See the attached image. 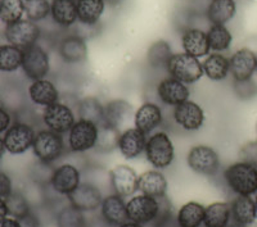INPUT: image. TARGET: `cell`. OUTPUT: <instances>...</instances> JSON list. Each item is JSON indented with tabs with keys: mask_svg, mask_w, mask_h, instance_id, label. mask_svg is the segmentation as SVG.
<instances>
[{
	"mask_svg": "<svg viewBox=\"0 0 257 227\" xmlns=\"http://www.w3.org/2000/svg\"><path fill=\"white\" fill-rule=\"evenodd\" d=\"M229 63L233 81L251 80L257 70V54L249 48H240L231 54Z\"/></svg>",
	"mask_w": 257,
	"mask_h": 227,
	"instance_id": "ac0fdd59",
	"label": "cell"
},
{
	"mask_svg": "<svg viewBox=\"0 0 257 227\" xmlns=\"http://www.w3.org/2000/svg\"><path fill=\"white\" fill-rule=\"evenodd\" d=\"M32 151L38 160L56 164L68 154V148L64 135L48 128H41L36 132Z\"/></svg>",
	"mask_w": 257,
	"mask_h": 227,
	"instance_id": "3957f363",
	"label": "cell"
},
{
	"mask_svg": "<svg viewBox=\"0 0 257 227\" xmlns=\"http://www.w3.org/2000/svg\"><path fill=\"white\" fill-rule=\"evenodd\" d=\"M156 96L160 103L166 107L175 108L190 99L189 85L179 81L171 76H166L158 81L156 86Z\"/></svg>",
	"mask_w": 257,
	"mask_h": 227,
	"instance_id": "5bb4252c",
	"label": "cell"
},
{
	"mask_svg": "<svg viewBox=\"0 0 257 227\" xmlns=\"http://www.w3.org/2000/svg\"><path fill=\"white\" fill-rule=\"evenodd\" d=\"M222 178L229 190L235 195L251 196L257 194V167L242 160L229 164Z\"/></svg>",
	"mask_w": 257,
	"mask_h": 227,
	"instance_id": "6da1fadb",
	"label": "cell"
},
{
	"mask_svg": "<svg viewBox=\"0 0 257 227\" xmlns=\"http://www.w3.org/2000/svg\"><path fill=\"white\" fill-rule=\"evenodd\" d=\"M254 204H256V208H257V194H256V198H254Z\"/></svg>",
	"mask_w": 257,
	"mask_h": 227,
	"instance_id": "6f0895ef",
	"label": "cell"
},
{
	"mask_svg": "<svg viewBox=\"0 0 257 227\" xmlns=\"http://www.w3.org/2000/svg\"><path fill=\"white\" fill-rule=\"evenodd\" d=\"M187 164L194 173L205 177H215L221 167L220 155L207 144H197L188 150Z\"/></svg>",
	"mask_w": 257,
	"mask_h": 227,
	"instance_id": "5b68a950",
	"label": "cell"
},
{
	"mask_svg": "<svg viewBox=\"0 0 257 227\" xmlns=\"http://www.w3.org/2000/svg\"><path fill=\"white\" fill-rule=\"evenodd\" d=\"M126 209L130 221L138 222L141 224H151L157 218L160 212V203L157 198L138 194L128 198L126 201Z\"/></svg>",
	"mask_w": 257,
	"mask_h": 227,
	"instance_id": "7c38bea8",
	"label": "cell"
},
{
	"mask_svg": "<svg viewBox=\"0 0 257 227\" xmlns=\"http://www.w3.org/2000/svg\"><path fill=\"white\" fill-rule=\"evenodd\" d=\"M117 227H144V224H141V223H138V222H134V221H126L123 222L122 224H120V226H117Z\"/></svg>",
	"mask_w": 257,
	"mask_h": 227,
	"instance_id": "f5cc1de1",
	"label": "cell"
},
{
	"mask_svg": "<svg viewBox=\"0 0 257 227\" xmlns=\"http://www.w3.org/2000/svg\"><path fill=\"white\" fill-rule=\"evenodd\" d=\"M56 223L57 227H88L89 219L84 212L67 204L56 213Z\"/></svg>",
	"mask_w": 257,
	"mask_h": 227,
	"instance_id": "8d00e7d4",
	"label": "cell"
},
{
	"mask_svg": "<svg viewBox=\"0 0 257 227\" xmlns=\"http://www.w3.org/2000/svg\"><path fill=\"white\" fill-rule=\"evenodd\" d=\"M36 128L34 125L25 121H16L4 132L3 139L6 149L13 155H20L32 149L36 136Z\"/></svg>",
	"mask_w": 257,
	"mask_h": 227,
	"instance_id": "ba28073f",
	"label": "cell"
},
{
	"mask_svg": "<svg viewBox=\"0 0 257 227\" xmlns=\"http://www.w3.org/2000/svg\"><path fill=\"white\" fill-rule=\"evenodd\" d=\"M238 155H239V160L257 167V140L245 143L244 145L239 149Z\"/></svg>",
	"mask_w": 257,
	"mask_h": 227,
	"instance_id": "f6af8a7d",
	"label": "cell"
},
{
	"mask_svg": "<svg viewBox=\"0 0 257 227\" xmlns=\"http://www.w3.org/2000/svg\"><path fill=\"white\" fill-rule=\"evenodd\" d=\"M158 203H160V212L151 227H181L178 221V217L174 213L173 204L170 201L169 196L166 195L158 198Z\"/></svg>",
	"mask_w": 257,
	"mask_h": 227,
	"instance_id": "ab89813d",
	"label": "cell"
},
{
	"mask_svg": "<svg viewBox=\"0 0 257 227\" xmlns=\"http://www.w3.org/2000/svg\"><path fill=\"white\" fill-rule=\"evenodd\" d=\"M99 135V126L86 120H79L66 134L68 153L85 154L90 150H95Z\"/></svg>",
	"mask_w": 257,
	"mask_h": 227,
	"instance_id": "277c9868",
	"label": "cell"
},
{
	"mask_svg": "<svg viewBox=\"0 0 257 227\" xmlns=\"http://www.w3.org/2000/svg\"><path fill=\"white\" fill-rule=\"evenodd\" d=\"M13 192L12 178L4 171H0V199L6 200Z\"/></svg>",
	"mask_w": 257,
	"mask_h": 227,
	"instance_id": "bcb514c9",
	"label": "cell"
},
{
	"mask_svg": "<svg viewBox=\"0 0 257 227\" xmlns=\"http://www.w3.org/2000/svg\"><path fill=\"white\" fill-rule=\"evenodd\" d=\"M41 36V29L36 22L30 20H20L15 24L7 25L4 29V38L8 41V44L26 50L29 48L38 44Z\"/></svg>",
	"mask_w": 257,
	"mask_h": 227,
	"instance_id": "9c48e42d",
	"label": "cell"
},
{
	"mask_svg": "<svg viewBox=\"0 0 257 227\" xmlns=\"http://www.w3.org/2000/svg\"><path fill=\"white\" fill-rule=\"evenodd\" d=\"M24 15V0H0V21L6 26L22 20Z\"/></svg>",
	"mask_w": 257,
	"mask_h": 227,
	"instance_id": "f35d334b",
	"label": "cell"
},
{
	"mask_svg": "<svg viewBox=\"0 0 257 227\" xmlns=\"http://www.w3.org/2000/svg\"><path fill=\"white\" fill-rule=\"evenodd\" d=\"M147 140H148V135L142 132L135 126L126 127L121 131L117 149L125 159H137L146 153Z\"/></svg>",
	"mask_w": 257,
	"mask_h": 227,
	"instance_id": "ffe728a7",
	"label": "cell"
},
{
	"mask_svg": "<svg viewBox=\"0 0 257 227\" xmlns=\"http://www.w3.org/2000/svg\"><path fill=\"white\" fill-rule=\"evenodd\" d=\"M21 70L31 81L47 79L50 73L49 53L39 44L24 50V62Z\"/></svg>",
	"mask_w": 257,
	"mask_h": 227,
	"instance_id": "4fadbf2b",
	"label": "cell"
},
{
	"mask_svg": "<svg viewBox=\"0 0 257 227\" xmlns=\"http://www.w3.org/2000/svg\"><path fill=\"white\" fill-rule=\"evenodd\" d=\"M203 227H205V226H203Z\"/></svg>",
	"mask_w": 257,
	"mask_h": 227,
	"instance_id": "6125c7cd",
	"label": "cell"
},
{
	"mask_svg": "<svg viewBox=\"0 0 257 227\" xmlns=\"http://www.w3.org/2000/svg\"><path fill=\"white\" fill-rule=\"evenodd\" d=\"M120 130L112 127V126L103 125L99 126V135H98V143H96L95 151L102 154H108L118 148V140H120Z\"/></svg>",
	"mask_w": 257,
	"mask_h": 227,
	"instance_id": "74e56055",
	"label": "cell"
},
{
	"mask_svg": "<svg viewBox=\"0 0 257 227\" xmlns=\"http://www.w3.org/2000/svg\"><path fill=\"white\" fill-rule=\"evenodd\" d=\"M134 126L146 135L153 134L164 126L165 116L162 107L157 102L147 100L137 108L134 113Z\"/></svg>",
	"mask_w": 257,
	"mask_h": 227,
	"instance_id": "e0dca14e",
	"label": "cell"
},
{
	"mask_svg": "<svg viewBox=\"0 0 257 227\" xmlns=\"http://www.w3.org/2000/svg\"><path fill=\"white\" fill-rule=\"evenodd\" d=\"M76 113L81 120L100 126L104 123V103L96 95H85L77 102Z\"/></svg>",
	"mask_w": 257,
	"mask_h": 227,
	"instance_id": "83f0119b",
	"label": "cell"
},
{
	"mask_svg": "<svg viewBox=\"0 0 257 227\" xmlns=\"http://www.w3.org/2000/svg\"><path fill=\"white\" fill-rule=\"evenodd\" d=\"M27 95L32 104L41 107L43 109L61 100V90L58 85L48 77L31 81L27 89Z\"/></svg>",
	"mask_w": 257,
	"mask_h": 227,
	"instance_id": "7402d4cb",
	"label": "cell"
},
{
	"mask_svg": "<svg viewBox=\"0 0 257 227\" xmlns=\"http://www.w3.org/2000/svg\"><path fill=\"white\" fill-rule=\"evenodd\" d=\"M181 47L184 53L198 59L207 57L211 52L207 32L201 27H192L181 32Z\"/></svg>",
	"mask_w": 257,
	"mask_h": 227,
	"instance_id": "cb8c5ba5",
	"label": "cell"
},
{
	"mask_svg": "<svg viewBox=\"0 0 257 227\" xmlns=\"http://www.w3.org/2000/svg\"><path fill=\"white\" fill-rule=\"evenodd\" d=\"M24 2H27V0H24Z\"/></svg>",
	"mask_w": 257,
	"mask_h": 227,
	"instance_id": "91938a15",
	"label": "cell"
},
{
	"mask_svg": "<svg viewBox=\"0 0 257 227\" xmlns=\"http://www.w3.org/2000/svg\"><path fill=\"white\" fill-rule=\"evenodd\" d=\"M173 121L183 131L197 132L205 125L206 113L198 103L189 99L173 108Z\"/></svg>",
	"mask_w": 257,
	"mask_h": 227,
	"instance_id": "8fae6325",
	"label": "cell"
},
{
	"mask_svg": "<svg viewBox=\"0 0 257 227\" xmlns=\"http://www.w3.org/2000/svg\"><path fill=\"white\" fill-rule=\"evenodd\" d=\"M226 227H249V226H247V224L238 223V222H235V221H233V219H231L230 223H229Z\"/></svg>",
	"mask_w": 257,
	"mask_h": 227,
	"instance_id": "11a10c76",
	"label": "cell"
},
{
	"mask_svg": "<svg viewBox=\"0 0 257 227\" xmlns=\"http://www.w3.org/2000/svg\"><path fill=\"white\" fill-rule=\"evenodd\" d=\"M104 196V192L96 185L82 181L79 187L67 196V203L81 212L90 213L99 209Z\"/></svg>",
	"mask_w": 257,
	"mask_h": 227,
	"instance_id": "9a60e30c",
	"label": "cell"
},
{
	"mask_svg": "<svg viewBox=\"0 0 257 227\" xmlns=\"http://www.w3.org/2000/svg\"><path fill=\"white\" fill-rule=\"evenodd\" d=\"M50 16L61 29H72L79 21L76 0H50Z\"/></svg>",
	"mask_w": 257,
	"mask_h": 227,
	"instance_id": "484cf974",
	"label": "cell"
},
{
	"mask_svg": "<svg viewBox=\"0 0 257 227\" xmlns=\"http://www.w3.org/2000/svg\"><path fill=\"white\" fill-rule=\"evenodd\" d=\"M79 22L90 26L99 25L105 11V0H76Z\"/></svg>",
	"mask_w": 257,
	"mask_h": 227,
	"instance_id": "d6a6232c",
	"label": "cell"
},
{
	"mask_svg": "<svg viewBox=\"0 0 257 227\" xmlns=\"http://www.w3.org/2000/svg\"><path fill=\"white\" fill-rule=\"evenodd\" d=\"M7 208H8V214L13 218H22L26 214H29L32 209L30 207L29 201L26 200L25 195L21 191H13L8 198L6 199Z\"/></svg>",
	"mask_w": 257,
	"mask_h": 227,
	"instance_id": "60d3db41",
	"label": "cell"
},
{
	"mask_svg": "<svg viewBox=\"0 0 257 227\" xmlns=\"http://www.w3.org/2000/svg\"><path fill=\"white\" fill-rule=\"evenodd\" d=\"M105 2H107V3L114 4V3H117V2H118V0H105Z\"/></svg>",
	"mask_w": 257,
	"mask_h": 227,
	"instance_id": "9f6ffc18",
	"label": "cell"
},
{
	"mask_svg": "<svg viewBox=\"0 0 257 227\" xmlns=\"http://www.w3.org/2000/svg\"><path fill=\"white\" fill-rule=\"evenodd\" d=\"M99 210L100 217L112 227L120 226L123 222L128 221L125 198L114 192H109L103 198Z\"/></svg>",
	"mask_w": 257,
	"mask_h": 227,
	"instance_id": "603a6c76",
	"label": "cell"
},
{
	"mask_svg": "<svg viewBox=\"0 0 257 227\" xmlns=\"http://www.w3.org/2000/svg\"><path fill=\"white\" fill-rule=\"evenodd\" d=\"M169 76L187 85L198 82L203 77L202 62L187 53H174L166 67Z\"/></svg>",
	"mask_w": 257,
	"mask_h": 227,
	"instance_id": "52a82bcc",
	"label": "cell"
},
{
	"mask_svg": "<svg viewBox=\"0 0 257 227\" xmlns=\"http://www.w3.org/2000/svg\"><path fill=\"white\" fill-rule=\"evenodd\" d=\"M206 32H207L208 44L212 52L222 53L230 49L233 35L226 25H210Z\"/></svg>",
	"mask_w": 257,
	"mask_h": 227,
	"instance_id": "e575fe53",
	"label": "cell"
},
{
	"mask_svg": "<svg viewBox=\"0 0 257 227\" xmlns=\"http://www.w3.org/2000/svg\"><path fill=\"white\" fill-rule=\"evenodd\" d=\"M58 54L66 64H81L86 62L89 54L88 43L76 34L64 35L58 41Z\"/></svg>",
	"mask_w": 257,
	"mask_h": 227,
	"instance_id": "d6986e66",
	"label": "cell"
},
{
	"mask_svg": "<svg viewBox=\"0 0 257 227\" xmlns=\"http://www.w3.org/2000/svg\"><path fill=\"white\" fill-rule=\"evenodd\" d=\"M13 125V113L0 103V135Z\"/></svg>",
	"mask_w": 257,
	"mask_h": 227,
	"instance_id": "7dc6e473",
	"label": "cell"
},
{
	"mask_svg": "<svg viewBox=\"0 0 257 227\" xmlns=\"http://www.w3.org/2000/svg\"><path fill=\"white\" fill-rule=\"evenodd\" d=\"M88 227H112V226L107 223V222H105L99 214V215H96V217H94V218L89 219Z\"/></svg>",
	"mask_w": 257,
	"mask_h": 227,
	"instance_id": "681fc988",
	"label": "cell"
},
{
	"mask_svg": "<svg viewBox=\"0 0 257 227\" xmlns=\"http://www.w3.org/2000/svg\"><path fill=\"white\" fill-rule=\"evenodd\" d=\"M82 171L72 162H63L54 168L49 187L57 195L66 196L72 194L82 182Z\"/></svg>",
	"mask_w": 257,
	"mask_h": 227,
	"instance_id": "30bf717a",
	"label": "cell"
},
{
	"mask_svg": "<svg viewBox=\"0 0 257 227\" xmlns=\"http://www.w3.org/2000/svg\"><path fill=\"white\" fill-rule=\"evenodd\" d=\"M8 208L4 199H0V224L3 223L4 219L8 218Z\"/></svg>",
	"mask_w": 257,
	"mask_h": 227,
	"instance_id": "f907efd6",
	"label": "cell"
},
{
	"mask_svg": "<svg viewBox=\"0 0 257 227\" xmlns=\"http://www.w3.org/2000/svg\"><path fill=\"white\" fill-rule=\"evenodd\" d=\"M0 227H22V226H21L20 221H18L17 218H13V217H11V218L4 219L3 223L0 224Z\"/></svg>",
	"mask_w": 257,
	"mask_h": 227,
	"instance_id": "816d5d0a",
	"label": "cell"
},
{
	"mask_svg": "<svg viewBox=\"0 0 257 227\" xmlns=\"http://www.w3.org/2000/svg\"><path fill=\"white\" fill-rule=\"evenodd\" d=\"M256 134H257V123H256Z\"/></svg>",
	"mask_w": 257,
	"mask_h": 227,
	"instance_id": "680465c9",
	"label": "cell"
},
{
	"mask_svg": "<svg viewBox=\"0 0 257 227\" xmlns=\"http://www.w3.org/2000/svg\"><path fill=\"white\" fill-rule=\"evenodd\" d=\"M233 91L238 99L248 102L257 96V84L252 79L245 81H233Z\"/></svg>",
	"mask_w": 257,
	"mask_h": 227,
	"instance_id": "ee69618b",
	"label": "cell"
},
{
	"mask_svg": "<svg viewBox=\"0 0 257 227\" xmlns=\"http://www.w3.org/2000/svg\"><path fill=\"white\" fill-rule=\"evenodd\" d=\"M135 109L128 100L114 98L104 103V123L122 131L130 121H134Z\"/></svg>",
	"mask_w": 257,
	"mask_h": 227,
	"instance_id": "44dd1931",
	"label": "cell"
},
{
	"mask_svg": "<svg viewBox=\"0 0 257 227\" xmlns=\"http://www.w3.org/2000/svg\"><path fill=\"white\" fill-rule=\"evenodd\" d=\"M206 207L198 201H188L179 208L176 217L181 227H203Z\"/></svg>",
	"mask_w": 257,
	"mask_h": 227,
	"instance_id": "836d02e7",
	"label": "cell"
},
{
	"mask_svg": "<svg viewBox=\"0 0 257 227\" xmlns=\"http://www.w3.org/2000/svg\"><path fill=\"white\" fill-rule=\"evenodd\" d=\"M174 52L171 49V45L166 40H156L149 45L147 49L146 61L147 64L152 70H166L167 63L170 58L173 57Z\"/></svg>",
	"mask_w": 257,
	"mask_h": 227,
	"instance_id": "4dcf8cb0",
	"label": "cell"
},
{
	"mask_svg": "<svg viewBox=\"0 0 257 227\" xmlns=\"http://www.w3.org/2000/svg\"><path fill=\"white\" fill-rule=\"evenodd\" d=\"M231 221V208L228 201H213L206 207L205 227H226Z\"/></svg>",
	"mask_w": 257,
	"mask_h": 227,
	"instance_id": "1f68e13d",
	"label": "cell"
},
{
	"mask_svg": "<svg viewBox=\"0 0 257 227\" xmlns=\"http://www.w3.org/2000/svg\"><path fill=\"white\" fill-rule=\"evenodd\" d=\"M139 175L133 167L127 164H117L109 169V182L112 192L122 198H130L139 190L138 187Z\"/></svg>",
	"mask_w": 257,
	"mask_h": 227,
	"instance_id": "2e32d148",
	"label": "cell"
},
{
	"mask_svg": "<svg viewBox=\"0 0 257 227\" xmlns=\"http://www.w3.org/2000/svg\"><path fill=\"white\" fill-rule=\"evenodd\" d=\"M22 227H41V222L39 219V217L36 215L35 210H31L29 214H26L25 217L18 219Z\"/></svg>",
	"mask_w": 257,
	"mask_h": 227,
	"instance_id": "c3c4849f",
	"label": "cell"
},
{
	"mask_svg": "<svg viewBox=\"0 0 257 227\" xmlns=\"http://www.w3.org/2000/svg\"><path fill=\"white\" fill-rule=\"evenodd\" d=\"M235 0H210L206 17L211 25H226L237 15Z\"/></svg>",
	"mask_w": 257,
	"mask_h": 227,
	"instance_id": "f1b7e54d",
	"label": "cell"
},
{
	"mask_svg": "<svg viewBox=\"0 0 257 227\" xmlns=\"http://www.w3.org/2000/svg\"><path fill=\"white\" fill-rule=\"evenodd\" d=\"M203 75L210 81L220 82L228 79L230 76V63L229 58L222 53H211L202 62Z\"/></svg>",
	"mask_w": 257,
	"mask_h": 227,
	"instance_id": "4316f807",
	"label": "cell"
},
{
	"mask_svg": "<svg viewBox=\"0 0 257 227\" xmlns=\"http://www.w3.org/2000/svg\"><path fill=\"white\" fill-rule=\"evenodd\" d=\"M6 151L7 149H6V144H4V139L3 136H0V160L3 159L4 153H6Z\"/></svg>",
	"mask_w": 257,
	"mask_h": 227,
	"instance_id": "db71d44e",
	"label": "cell"
},
{
	"mask_svg": "<svg viewBox=\"0 0 257 227\" xmlns=\"http://www.w3.org/2000/svg\"><path fill=\"white\" fill-rule=\"evenodd\" d=\"M144 157L155 169L169 168L175 160V145L169 132L161 128L148 135Z\"/></svg>",
	"mask_w": 257,
	"mask_h": 227,
	"instance_id": "7a4b0ae2",
	"label": "cell"
},
{
	"mask_svg": "<svg viewBox=\"0 0 257 227\" xmlns=\"http://www.w3.org/2000/svg\"><path fill=\"white\" fill-rule=\"evenodd\" d=\"M231 219L238 223L251 226L257 219V208L254 199L247 195H237L230 201Z\"/></svg>",
	"mask_w": 257,
	"mask_h": 227,
	"instance_id": "f546056e",
	"label": "cell"
},
{
	"mask_svg": "<svg viewBox=\"0 0 257 227\" xmlns=\"http://www.w3.org/2000/svg\"><path fill=\"white\" fill-rule=\"evenodd\" d=\"M77 120L76 108L62 100L44 108L41 112V122L45 128L61 135L67 134Z\"/></svg>",
	"mask_w": 257,
	"mask_h": 227,
	"instance_id": "8992f818",
	"label": "cell"
},
{
	"mask_svg": "<svg viewBox=\"0 0 257 227\" xmlns=\"http://www.w3.org/2000/svg\"><path fill=\"white\" fill-rule=\"evenodd\" d=\"M24 50L12 44L0 45V72L12 73L22 68Z\"/></svg>",
	"mask_w": 257,
	"mask_h": 227,
	"instance_id": "d590c367",
	"label": "cell"
},
{
	"mask_svg": "<svg viewBox=\"0 0 257 227\" xmlns=\"http://www.w3.org/2000/svg\"><path fill=\"white\" fill-rule=\"evenodd\" d=\"M256 73H257V70H256Z\"/></svg>",
	"mask_w": 257,
	"mask_h": 227,
	"instance_id": "94428289",
	"label": "cell"
},
{
	"mask_svg": "<svg viewBox=\"0 0 257 227\" xmlns=\"http://www.w3.org/2000/svg\"><path fill=\"white\" fill-rule=\"evenodd\" d=\"M54 168H56L54 164L36 160L30 169V180L39 185H43V186H49L53 173H54Z\"/></svg>",
	"mask_w": 257,
	"mask_h": 227,
	"instance_id": "7bdbcfd3",
	"label": "cell"
},
{
	"mask_svg": "<svg viewBox=\"0 0 257 227\" xmlns=\"http://www.w3.org/2000/svg\"><path fill=\"white\" fill-rule=\"evenodd\" d=\"M138 187V191H141V194L158 199L167 195L169 181L160 169H148L139 175Z\"/></svg>",
	"mask_w": 257,
	"mask_h": 227,
	"instance_id": "d4e9b609",
	"label": "cell"
},
{
	"mask_svg": "<svg viewBox=\"0 0 257 227\" xmlns=\"http://www.w3.org/2000/svg\"><path fill=\"white\" fill-rule=\"evenodd\" d=\"M25 15L27 20L39 22L50 16L49 0H27L25 2Z\"/></svg>",
	"mask_w": 257,
	"mask_h": 227,
	"instance_id": "b9f144b4",
	"label": "cell"
}]
</instances>
